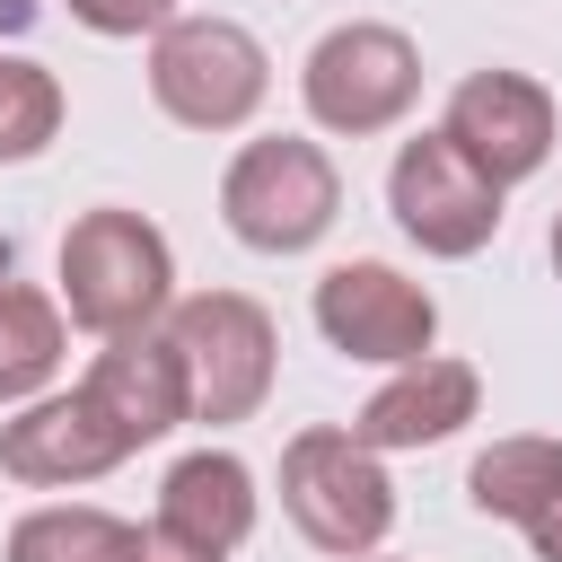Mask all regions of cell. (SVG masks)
Returning a JSON list of instances; mask_svg holds the SVG:
<instances>
[{"label":"cell","instance_id":"1","mask_svg":"<svg viewBox=\"0 0 562 562\" xmlns=\"http://www.w3.org/2000/svg\"><path fill=\"white\" fill-rule=\"evenodd\" d=\"M176 307V246L158 220L123 211V202H97L61 228V316L79 334H140V325H167Z\"/></svg>","mask_w":562,"mask_h":562},{"label":"cell","instance_id":"2","mask_svg":"<svg viewBox=\"0 0 562 562\" xmlns=\"http://www.w3.org/2000/svg\"><path fill=\"white\" fill-rule=\"evenodd\" d=\"M413 97H422V44H413L404 26H386V18H342V26H325V35L307 44V61H299V105H307V123L334 132V140H378V132H395V123L413 114Z\"/></svg>","mask_w":562,"mask_h":562},{"label":"cell","instance_id":"3","mask_svg":"<svg viewBox=\"0 0 562 562\" xmlns=\"http://www.w3.org/2000/svg\"><path fill=\"white\" fill-rule=\"evenodd\" d=\"M220 220L255 255H307L342 220V167L307 132H263L220 176Z\"/></svg>","mask_w":562,"mask_h":562},{"label":"cell","instance_id":"4","mask_svg":"<svg viewBox=\"0 0 562 562\" xmlns=\"http://www.w3.org/2000/svg\"><path fill=\"white\" fill-rule=\"evenodd\" d=\"M167 342L184 351V386H193V422L237 430L272 404L281 378V325L263 299L246 290H193L167 307Z\"/></svg>","mask_w":562,"mask_h":562},{"label":"cell","instance_id":"5","mask_svg":"<svg viewBox=\"0 0 562 562\" xmlns=\"http://www.w3.org/2000/svg\"><path fill=\"white\" fill-rule=\"evenodd\" d=\"M281 509L290 527L334 553V562H360L395 536V483H386V457L360 439V430H299L281 448Z\"/></svg>","mask_w":562,"mask_h":562},{"label":"cell","instance_id":"6","mask_svg":"<svg viewBox=\"0 0 562 562\" xmlns=\"http://www.w3.org/2000/svg\"><path fill=\"white\" fill-rule=\"evenodd\" d=\"M149 97L184 132H246L272 97V53L237 18H167L149 35Z\"/></svg>","mask_w":562,"mask_h":562},{"label":"cell","instance_id":"7","mask_svg":"<svg viewBox=\"0 0 562 562\" xmlns=\"http://www.w3.org/2000/svg\"><path fill=\"white\" fill-rule=\"evenodd\" d=\"M501 193H509V184H492L448 132H413V140L386 158V211H395V228H404L422 255H439V263H465V255H483V246L501 237Z\"/></svg>","mask_w":562,"mask_h":562},{"label":"cell","instance_id":"8","mask_svg":"<svg viewBox=\"0 0 562 562\" xmlns=\"http://www.w3.org/2000/svg\"><path fill=\"white\" fill-rule=\"evenodd\" d=\"M307 316H316V334H325L342 360H369V369H404V360H422V351L439 342V299H430L413 272L378 263V255L325 263Z\"/></svg>","mask_w":562,"mask_h":562},{"label":"cell","instance_id":"9","mask_svg":"<svg viewBox=\"0 0 562 562\" xmlns=\"http://www.w3.org/2000/svg\"><path fill=\"white\" fill-rule=\"evenodd\" d=\"M123 457H140V448L105 422V404L88 386H44L35 404H18L0 422V474L26 492H79V483L114 474Z\"/></svg>","mask_w":562,"mask_h":562},{"label":"cell","instance_id":"10","mask_svg":"<svg viewBox=\"0 0 562 562\" xmlns=\"http://www.w3.org/2000/svg\"><path fill=\"white\" fill-rule=\"evenodd\" d=\"M439 132H448L492 184H527V176L553 158L562 114H553V88L527 79V70H465V79L448 88Z\"/></svg>","mask_w":562,"mask_h":562},{"label":"cell","instance_id":"11","mask_svg":"<svg viewBox=\"0 0 562 562\" xmlns=\"http://www.w3.org/2000/svg\"><path fill=\"white\" fill-rule=\"evenodd\" d=\"M474 413H483V369H474V360H448V351H422V360H404V369H386V378L369 386V404L351 413V430H360L378 457H395V448H439V439H457Z\"/></svg>","mask_w":562,"mask_h":562},{"label":"cell","instance_id":"12","mask_svg":"<svg viewBox=\"0 0 562 562\" xmlns=\"http://www.w3.org/2000/svg\"><path fill=\"white\" fill-rule=\"evenodd\" d=\"M79 386L105 404V422H114L132 448H149V439H167L176 422H193L184 351L167 342V325H140V334H105V351L88 360V378H79Z\"/></svg>","mask_w":562,"mask_h":562},{"label":"cell","instance_id":"13","mask_svg":"<svg viewBox=\"0 0 562 562\" xmlns=\"http://www.w3.org/2000/svg\"><path fill=\"white\" fill-rule=\"evenodd\" d=\"M255 509H263V492H255V465H246L237 448H193V457H176L167 483H158V527L184 536V544L211 553V562H228V553L255 536Z\"/></svg>","mask_w":562,"mask_h":562},{"label":"cell","instance_id":"14","mask_svg":"<svg viewBox=\"0 0 562 562\" xmlns=\"http://www.w3.org/2000/svg\"><path fill=\"white\" fill-rule=\"evenodd\" d=\"M70 360V316L35 281H0V413L35 404Z\"/></svg>","mask_w":562,"mask_h":562},{"label":"cell","instance_id":"15","mask_svg":"<svg viewBox=\"0 0 562 562\" xmlns=\"http://www.w3.org/2000/svg\"><path fill=\"white\" fill-rule=\"evenodd\" d=\"M553 492H562V439H536V430L492 439V448L474 457V474H465V501H474L483 518H509V527H527Z\"/></svg>","mask_w":562,"mask_h":562},{"label":"cell","instance_id":"16","mask_svg":"<svg viewBox=\"0 0 562 562\" xmlns=\"http://www.w3.org/2000/svg\"><path fill=\"white\" fill-rule=\"evenodd\" d=\"M132 518L97 509V501H44L9 527V562H123L132 553Z\"/></svg>","mask_w":562,"mask_h":562},{"label":"cell","instance_id":"17","mask_svg":"<svg viewBox=\"0 0 562 562\" xmlns=\"http://www.w3.org/2000/svg\"><path fill=\"white\" fill-rule=\"evenodd\" d=\"M61 132V79L26 53H0V167L44 158Z\"/></svg>","mask_w":562,"mask_h":562},{"label":"cell","instance_id":"18","mask_svg":"<svg viewBox=\"0 0 562 562\" xmlns=\"http://www.w3.org/2000/svg\"><path fill=\"white\" fill-rule=\"evenodd\" d=\"M88 35H158L176 18V0H61Z\"/></svg>","mask_w":562,"mask_h":562},{"label":"cell","instance_id":"19","mask_svg":"<svg viewBox=\"0 0 562 562\" xmlns=\"http://www.w3.org/2000/svg\"><path fill=\"white\" fill-rule=\"evenodd\" d=\"M123 562H211V553H193V544H184V536H167V527H158V518H149V527H140V536H132V553H123Z\"/></svg>","mask_w":562,"mask_h":562},{"label":"cell","instance_id":"20","mask_svg":"<svg viewBox=\"0 0 562 562\" xmlns=\"http://www.w3.org/2000/svg\"><path fill=\"white\" fill-rule=\"evenodd\" d=\"M527 544H536V562H562V492L527 518Z\"/></svg>","mask_w":562,"mask_h":562},{"label":"cell","instance_id":"21","mask_svg":"<svg viewBox=\"0 0 562 562\" xmlns=\"http://www.w3.org/2000/svg\"><path fill=\"white\" fill-rule=\"evenodd\" d=\"M544 246H553V281H562V211H553V237Z\"/></svg>","mask_w":562,"mask_h":562},{"label":"cell","instance_id":"22","mask_svg":"<svg viewBox=\"0 0 562 562\" xmlns=\"http://www.w3.org/2000/svg\"><path fill=\"white\" fill-rule=\"evenodd\" d=\"M360 562H395V553H360Z\"/></svg>","mask_w":562,"mask_h":562}]
</instances>
